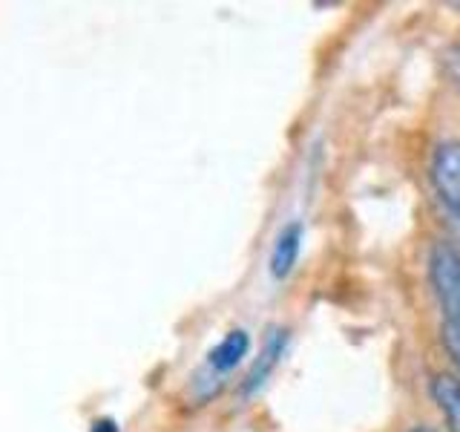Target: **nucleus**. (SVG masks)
Segmentation results:
<instances>
[{
	"label": "nucleus",
	"mask_w": 460,
	"mask_h": 432,
	"mask_svg": "<svg viewBox=\"0 0 460 432\" xmlns=\"http://www.w3.org/2000/svg\"><path fill=\"white\" fill-rule=\"evenodd\" d=\"M431 184L455 213H460V141L440 144L431 156Z\"/></svg>",
	"instance_id": "obj_2"
},
{
	"label": "nucleus",
	"mask_w": 460,
	"mask_h": 432,
	"mask_svg": "<svg viewBox=\"0 0 460 432\" xmlns=\"http://www.w3.org/2000/svg\"><path fill=\"white\" fill-rule=\"evenodd\" d=\"M302 251V225H285L282 234L273 242V251H270V274L277 280H285L288 274L294 271L296 259Z\"/></svg>",
	"instance_id": "obj_4"
},
{
	"label": "nucleus",
	"mask_w": 460,
	"mask_h": 432,
	"mask_svg": "<svg viewBox=\"0 0 460 432\" xmlns=\"http://www.w3.org/2000/svg\"><path fill=\"white\" fill-rule=\"evenodd\" d=\"M248 352H251V335L244 328H234V331H227V335L210 349L208 366L216 374H225L230 369H236L242 360L248 357Z\"/></svg>",
	"instance_id": "obj_3"
},
{
	"label": "nucleus",
	"mask_w": 460,
	"mask_h": 432,
	"mask_svg": "<svg viewBox=\"0 0 460 432\" xmlns=\"http://www.w3.org/2000/svg\"><path fill=\"white\" fill-rule=\"evenodd\" d=\"M431 398H435L452 432H460V381L452 374H438L431 381Z\"/></svg>",
	"instance_id": "obj_5"
},
{
	"label": "nucleus",
	"mask_w": 460,
	"mask_h": 432,
	"mask_svg": "<svg viewBox=\"0 0 460 432\" xmlns=\"http://www.w3.org/2000/svg\"><path fill=\"white\" fill-rule=\"evenodd\" d=\"M285 343H288V335L282 328H277V331H270V338H268V343H265V352H262V357L256 360V366L251 369V374H248V383H244V392H253V389H259L265 381H268V374L273 372V366L279 364V357H282V352H285Z\"/></svg>",
	"instance_id": "obj_6"
},
{
	"label": "nucleus",
	"mask_w": 460,
	"mask_h": 432,
	"mask_svg": "<svg viewBox=\"0 0 460 432\" xmlns=\"http://www.w3.org/2000/svg\"><path fill=\"white\" fill-rule=\"evenodd\" d=\"M443 67H446V76H449L452 84L460 90V43H457V47H452V50H446Z\"/></svg>",
	"instance_id": "obj_8"
},
{
	"label": "nucleus",
	"mask_w": 460,
	"mask_h": 432,
	"mask_svg": "<svg viewBox=\"0 0 460 432\" xmlns=\"http://www.w3.org/2000/svg\"><path fill=\"white\" fill-rule=\"evenodd\" d=\"M95 432H115V427H112V421H95Z\"/></svg>",
	"instance_id": "obj_9"
},
{
	"label": "nucleus",
	"mask_w": 460,
	"mask_h": 432,
	"mask_svg": "<svg viewBox=\"0 0 460 432\" xmlns=\"http://www.w3.org/2000/svg\"><path fill=\"white\" fill-rule=\"evenodd\" d=\"M429 277L435 285V294L452 326H460V251L455 245H435L429 259Z\"/></svg>",
	"instance_id": "obj_1"
},
{
	"label": "nucleus",
	"mask_w": 460,
	"mask_h": 432,
	"mask_svg": "<svg viewBox=\"0 0 460 432\" xmlns=\"http://www.w3.org/2000/svg\"><path fill=\"white\" fill-rule=\"evenodd\" d=\"M443 346H446V352H449L452 364L460 372V326H452V323L443 326Z\"/></svg>",
	"instance_id": "obj_7"
},
{
	"label": "nucleus",
	"mask_w": 460,
	"mask_h": 432,
	"mask_svg": "<svg viewBox=\"0 0 460 432\" xmlns=\"http://www.w3.org/2000/svg\"><path fill=\"white\" fill-rule=\"evenodd\" d=\"M409 432H435L431 427H414V429H409Z\"/></svg>",
	"instance_id": "obj_10"
}]
</instances>
